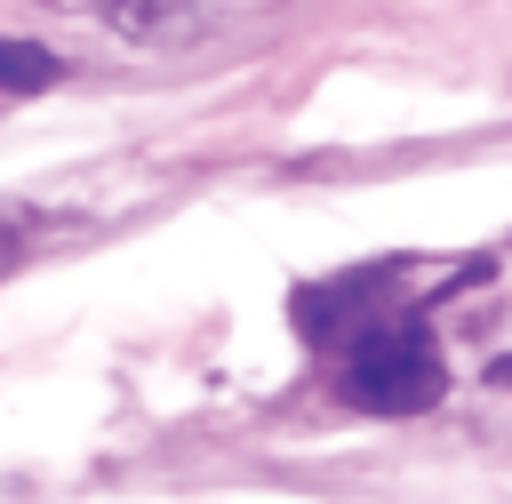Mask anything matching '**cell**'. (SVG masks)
<instances>
[{"label": "cell", "mask_w": 512, "mask_h": 504, "mask_svg": "<svg viewBox=\"0 0 512 504\" xmlns=\"http://www.w3.org/2000/svg\"><path fill=\"white\" fill-rule=\"evenodd\" d=\"M336 392H344L352 408H368V416H424V408H440L448 368H440V344H432L424 328L384 320V328L352 336Z\"/></svg>", "instance_id": "6da1fadb"}, {"label": "cell", "mask_w": 512, "mask_h": 504, "mask_svg": "<svg viewBox=\"0 0 512 504\" xmlns=\"http://www.w3.org/2000/svg\"><path fill=\"white\" fill-rule=\"evenodd\" d=\"M96 16L120 32V40H184L208 24V0H96Z\"/></svg>", "instance_id": "7a4b0ae2"}, {"label": "cell", "mask_w": 512, "mask_h": 504, "mask_svg": "<svg viewBox=\"0 0 512 504\" xmlns=\"http://www.w3.org/2000/svg\"><path fill=\"white\" fill-rule=\"evenodd\" d=\"M56 80H64V56H56V48L0 32V96H40V88H56Z\"/></svg>", "instance_id": "3957f363"}, {"label": "cell", "mask_w": 512, "mask_h": 504, "mask_svg": "<svg viewBox=\"0 0 512 504\" xmlns=\"http://www.w3.org/2000/svg\"><path fill=\"white\" fill-rule=\"evenodd\" d=\"M24 248H32V224H24V216H0V280L24 264Z\"/></svg>", "instance_id": "277c9868"}]
</instances>
